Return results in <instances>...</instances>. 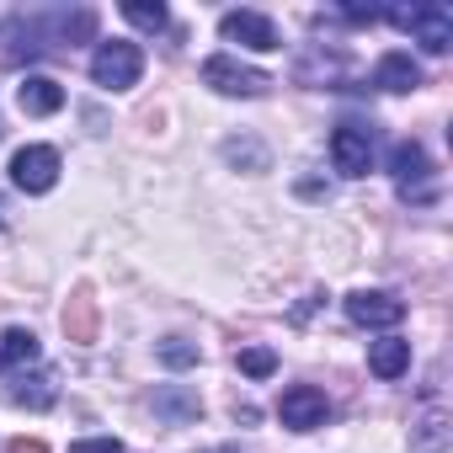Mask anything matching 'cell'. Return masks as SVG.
Wrapping results in <instances>:
<instances>
[{
	"instance_id": "1",
	"label": "cell",
	"mask_w": 453,
	"mask_h": 453,
	"mask_svg": "<svg viewBox=\"0 0 453 453\" xmlns=\"http://www.w3.org/2000/svg\"><path fill=\"white\" fill-rule=\"evenodd\" d=\"M139 75H144L139 43H128V38L96 43V54H91V81H96L102 91H128V86H139Z\"/></svg>"
},
{
	"instance_id": "2",
	"label": "cell",
	"mask_w": 453,
	"mask_h": 453,
	"mask_svg": "<svg viewBox=\"0 0 453 453\" xmlns=\"http://www.w3.org/2000/svg\"><path fill=\"white\" fill-rule=\"evenodd\" d=\"M395 27L416 33V43L426 54H448L453 49V12L448 6H411V12H395Z\"/></svg>"
},
{
	"instance_id": "3",
	"label": "cell",
	"mask_w": 453,
	"mask_h": 453,
	"mask_svg": "<svg viewBox=\"0 0 453 453\" xmlns=\"http://www.w3.org/2000/svg\"><path fill=\"white\" fill-rule=\"evenodd\" d=\"M12 181L22 187V192H54V181H59V150L54 144H22L17 155H12Z\"/></svg>"
},
{
	"instance_id": "4",
	"label": "cell",
	"mask_w": 453,
	"mask_h": 453,
	"mask_svg": "<svg viewBox=\"0 0 453 453\" xmlns=\"http://www.w3.org/2000/svg\"><path fill=\"white\" fill-rule=\"evenodd\" d=\"M203 86H213L219 96H262L273 81H267L262 70H246V65H235L230 54H213V59L203 65Z\"/></svg>"
},
{
	"instance_id": "5",
	"label": "cell",
	"mask_w": 453,
	"mask_h": 453,
	"mask_svg": "<svg viewBox=\"0 0 453 453\" xmlns=\"http://www.w3.org/2000/svg\"><path fill=\"white\" fill-rule=\"evenodd\" d=\"M219 33H224V43H241V49H251V54H273V49H283L273 17H262V12H224Z\"/></svg>"
},
{
	"instance_id": "6",
	"label": "cell",
	"mask_w": 453,
	"mask_h": 453,
	"mask_svg": "<svg viewBox=\"0 0 453 453\" xmlns=\"http://www.w3.org/2000/svg\"><path fill=\"white\" fill-rule=\"evenodd\" d=\"M347 320L368 326V331H389V326L405 320V299L379 294V288H357V294H347Z\"/></svg>"
},
{
	"instance_id": "7",
	"label": "cell",
	"mask_w": 453,
	"mask_h": 453,
	"mask_svg": "<svg viewBox=\"0 0 453 453\" xmlns=\"http://www.w3.org/2000/svg\"><path fill=\"white\" fill-rule=\"evenodd\" d=\"M389 171H395V187H400V197H416V203H426V197H432V187H426L432 165H426V150H421L416 139H400V144H395V155H389Z\"/></svg>"
},
{
	"instance_id": "8",
	"label": "cell",
	"mask_w": 453,
	"mask_h": 453,
	"mask_svg": "<svg viewBox=\"0 0 453 453\" xmlns=\"http://www.w3.org/2000/svg\"><path fill=\"white\" fill-rule=\"evenodd\" d=\"M278 416H283V426H294V432H315V426H326L331 400H326L315 384H294V389H283Z\"/></svg>"
},
{
	"instance_id": "9",
	"label": "cell",
	"mask_w": 453,
	"mask_h": 453,
	"mask_svg": "<svg viewBox=\"0 0 453 453\" xmlns=\"http://www.w3.org/2000/svg\"><path fill=\"white\" fill-rule=\"evenodd\" d=\"M331 160H336L342 176H368V165H373V134L363 123H342L331 134Z\"/></svg>"
},
{
	"instance_id": "10",
	"label": "cell",
	"mask_w": 453,
	"mask_h": 453,
	"mask_svg": "<svg viewBox=\"0 0 453 453\" xmlns=\"http://www.w3.org/2000/svg\"><path fill=\"white\" fill-rule=\"evenodd\" d=\"M17 107H22L27 118H54V112L65 107V86L49 81V75H27V81L17 86Z\"/></svg>"
},
{
	"instance_id": "11",
	"label": "cell",
	"mask_w": 453,
	"mask_h": 453,
	"mask_svg": "<svg viewBox=\"0 0 453 453\" xmlns=\"http://www.w3.org/2000/svg\"><path fill=\"white\" fill-rule=\"evenodd\" d=\"M373 86H379V91H416V86H421V65H416L405 49H389V54L379 59V70H373Z\"/></svg>"
},
{
	"instance_id": "12",
	"label": "cell",
	"mask_w": 453,
	"mask_h": 453,
	"mask_svg": "<svg viewBox=\"0 0 453 453\" xmlns=\"http://www.w3.org/2000/svg\"><path fill=\"white\" fill-rule=\"evenodd\" d=\"M38 336L27 326H12L6 336H0V373H17V368H33L38 363Z\"/></svg>"
},
{
	"instance_id": "13",
	"label": "cell",
	"mask_w": 453,
	"mask_h": 453,
	"mask_svg": "<svg viewBox=\"0 0 453 453\" xmlns=\"http://www.w3.org/2000/svg\"><path fill=\"white\" fill-rule=\"evenodd\" d=\"M368 368L379 379H400L411 368V342L405 336H384V342H368Z\"/></svg>"
},
{
	"instance_id": "14",
	"label": "cell",
	"mask_w": 453,
	"mask_h": 453,
	"mask_svg": "<svg viewBox=\"0 0 453 453\" xmlns=\"http://www.w3.org/2000/svg\"><path fill=\"white\" fill-rule=\"evenodd\" d=\"M6 400L12 405H33V411H43V405H54V373H17L12 384H6Z\"/></svg>"
},
{
	"instance_id": "15",
	"label": "cell",
	"mask_w": 453,
	"mask_h": 453,
	"mask_svg": "<svg viewBox=\"0 0 453 453\" xmlns=\"http://www.w3.org/2000/svg\"><path fill=\"white\" fill-rule=\"evenodd\" d=\"M65 331H70V342H91V336H96V310H91L86 294L65 304Z\"/></svg>"
},
{
	"instance_id": "16",
	"label": "cell",
	"mask_w": 453,
	"mask_h": 453,
	"mask_svg": "<svg viewBox=\"0 0 453 453\" xmlns=\"http://www.w3.org/2000/svg\"><path fill=\"white\" fill-rule=\"evenodd\" d=\"M123 17L134 27H144V33H160L165 27V6H160V0H123Z\"/></svg>"
},
{
	"instance_id": "17",
	"label": "cell",
	"mask_w": 453,
	"mask_h": 453,
	"mask_svg": "<svg viewBox=\"0 0 453 453\" xmlns=\"http://www.w3.org/2000/svg\"><path fill=\"white\" fill-rule=\"evenodd\" d=\"M241 373L246 379H273L278 373V352L273 347H246L241 352Z\"/></svg>"
},
{
	"instance_id": "18",
	"label": "cell",
	"mask_w": 453,
	"mask_h": 453,
	"mask_svg": "<svg viewBox=\"0 0 453 453\" xmlns=\"http://www.w3.org/2000/svg\"><path fill=\"white\" fill-rule=\"evenodd\" d=\"M160 363H165V368H192V363H197V347H192L187 336H165V342H160Z\"/></svg>"
},
{
	"instance_id": "19",
	"label": "cell",
	"mask_w": 453,
	"mask_h": 453,
	"mask_svg": "<svg viewBox=\"0 0 453 453\" xmlns=\"http://www.w3.org/2000/svg\"><path fill=\"white\" fill-rule=\"evenodd\" d=\"M91 33H96V17H91V12L65 17V43H70V38H91Z\"/></svg>"
},
{
	"instance_id": "20",
	"label": "cell",
	"mask_w": 453,
	"mask_h": 453,
	"mask_svg": "<svg viewBox=\"0 0 453 453\" xmlns=\"http://www.w3.org/2000/svg\"><path fill=\"white\" fill-rule=\"evenodd\" d=\"M70 453H123V442L118 437H81Z\"/></svg>"
},
{
	"instance_id": "21",
	"label": "cell",
	"mask_w": 453,
	"mask_h": 453,
	"mask_svg": "<svg viewBox=\"0 0 453 453\" xmlns=\"http://www.w3.org/2000/svg\"><path fill=\"white\" fill-rule=\"evenodd\" d=\"M12 453H49V442H38V437H17Z\"/></svg>"
},
{
	"instance_id": "22",
	"label": "cell",
	"mask_w": 453,
	"mask_h": 453,
	"mask_svg": "<svg viewBox=\"0 0 453 453\" xmlns=\"http://www.w3.org/2000/svg\"><path fill=\"white\" fill-rule=\"evenodd\" d=\"M342 17H347V22H373V17H379V12H373V6H347V12H342Z\"/></svg>"
}]
</instances>
